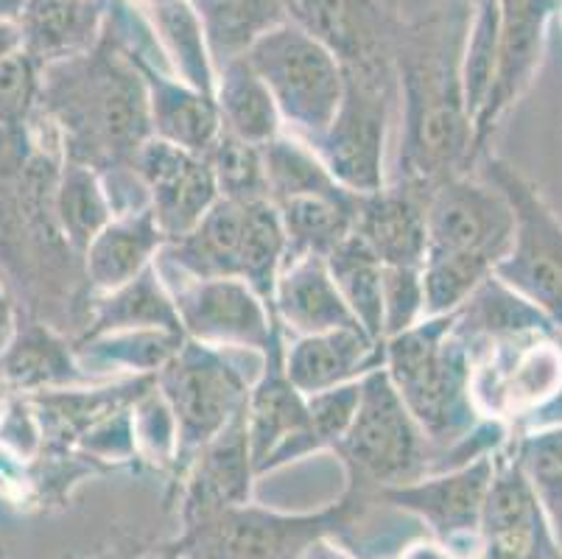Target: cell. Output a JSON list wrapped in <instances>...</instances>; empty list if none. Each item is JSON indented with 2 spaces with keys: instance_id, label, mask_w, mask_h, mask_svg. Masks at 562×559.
Wrapping results in <instances>:
<instances>
[{
  "instance_id": "obj_8",
  "label": "cell",
  "mask_w": 562,
  "mask_h": 559,
  "mask_svg": "<svg viewBox=\"0 0 562 559\" xmlns=\"http://www.w3.org/2000/svg\"><path fill=\"white\" fill-rule=\"evenodd\" d=\"M247 62L272 92L283 132L314 143L328 130L345 92V70L328 45L285 20L247 51Z\"/></svg>"
},
{
  "instance_id": "obj_28",
  "label": "cell",
  "mask_w": 562,
  "mask_h": 559,
  "mask_svg": "<svg viewBox=\"0 0 562 559\" xmlns=\"http://www.w3.org/2000/svg\"><path fill=\"white\" fill-rule=\"evenodd\" d=\"M216 68L247 56L263 34L289 20L285 0H188Z\"/></svg>"
},
{
  "instance_id": "obj_29",
  "label": "cell",
  "mask_w": 562,
  "mask_h": 559,
  "mask_svg": "<svg viewBox=\"0 0 562 559\" xmlns=\"http://www.w3.org/2000/svg\"><path fill=\"white\" fill-rule=\"evenodd\" d=\"M222 126L255 146H266L283 135V118L274 104L269 87L255 74L247 56L224 62L216 68V90H213Z\"/></svg>"
},
{
  "instance_id": "obj_3",
  "label": "cell",
  "mask_w": 562,
  "mask_h": 559,
  "mask_svg": "<svg viewBox=\"0 0 562 559\" xmlns=\"http://www.w3.org/2000/svg\"><path fill=\"white\" fill-rule=\"evenodd\" d=\"M383 369L434 450L451 456L479 428L473 358L457 316H426L383 338Z\"/></svg>"
},
{
  "instance_id": "obj_7",
  "label": "cell",
  "mask_w": 562,
  "mask_h": 559,
  "mask_svg": "<svg viewBox=\"0 0 562 559\" xmlns=\"http://www.w3.org/2000/svg\"><path fill=\"white\" fill-rule=\"evenodd\" d=\"M367 504L356 490H347L339 504L305 515L263 510L249 501L180 529L168 548L182 559H303L319 537H345Z\"/></svg>"
},
{
  "instance_id": "obj_40",
  "label": "cell",
  "mask_w": 562,
  "mask_h": 559,
  "mask_svg": "<svg viewBox=\"0 0 562 559\" xmlns=\"http://www.w3.org/2000/svg\"><path fill=\"white\" fill-rule=\"evenodd\" d=\"M132 437H135V454H140L143 459L155 461L157 468H177V423L157 383H151L149 392L135 398Z\"/></svg>"
},
{
  "instance_id": "obj_16",
  "label": "cell",
  "mask_w": 562,
  "mask_h": 559,
  "mask_svg": "<svg viewBox=\"0 0 562 559\" xmlns=\"http://www.w3.org/2000/svg\"><path fill=\"white\" fill-rule=\"evenodd\" d=\"M132 171L149 197L166 241L186 235L218 199L216 179L202 154L151 135L132 157Z\"/></svg>"
},
{
  "instance_id": "obj_38",
  "label": "cell",
  "mask_w": 562,
  "mask_h": 559,
  "mask_svg": "<svg viewBox=\"0 0 562 559\" xmlns=\"http://www.w3.org/2000/svg\"><path fill=\"white\" fill-rule=\"evenodd\" d=\"M501 43V0H473L462 40V92L470 121L479 115L495 74Z\"/></svg>"
},
{
  "instance_id": "obj_12",
  "label": "cell",
  "mask_w": 562,
  "mask_h": 559,
  "mask_svg": "<svg viewBox=\"0 0 562 559\" xmlns=\"http://www.w3.org/2000/svg\"><path fill=\"white\" fill-rule=\"evenodd\" d=\"M513 227L509 202L482 177L457 174L426 197V258H473L495 269Z\"/></svg>"
},
{
  "instance_id": "obj_11",
  "label": "cell",
  "mask_w": 562,
  "mask_h": 559,
  "mask_svg": "<svg viewBox=\"0 0 562 559\" xmlns=\"http://www.w3.org/2000/svg\"><path fill=\"white\" fill-rule=\"evenodd\" d=\"M495 461L498 450L408 484L378 490L370 501H383L420 517L434 543L453 559H482V512L493 484Z\"/></svg>"
},
{
  "instance_id": "obj_22",
  "label": "cell",
  "mask_w": 562,
  "mask_h": 559,
  "mask_svg": "<svg viewBox=\"0 0 562 559\" xmlns=\"http://www.w3.org/2000/svg\"><path fill=\"white\" fill-rule=\"evenodd\" d=\"M383 364V345L364 331L314 333L285 342V376L300 392L308 394L359 381Z\"/></svg>"
},
{
  "instance_id": "obj_47",
  "label": "cell",
  "mask_w": 562,
  "mask_h": 559,
  "mask_svg": "<svg viewBox=\"0 0 562 559\" xmlns=\"http://www.w3.org/2000/svg\"><path fill=\"white\" fill-rule=\"evenodd\" d=\"M23 9L25 0H0V20H20Z\"/></svg>"
},
{
  "instance_id": "obj_31",
  "label": "cell",
  "mask_w": 562,
  "mask_h": 559,
  "mask_svg": "<svg viewBox=\"0 0 562 559\" xmlns=\"http://www.w3.org/2000/svg\"><path fill=\"white\" fill-rule=\"evenodd\" d=\"M137 7L149 20L171 74L186 81V85L196 87L199 92L213 96V90H216V65H213L202 25L193 14L191 3L188 0H149V3H137Z\"/></svg>"
},
{
  "instance_id": "obj_23",
  "label": "cell",
  "mask_w": 562,
  "mask_h": 559,
  "mask_svg": "<svg viewBox=\"0 0 562 559\" xmlns=\"http://www.w3.org/2000/svg\"><path fill=\"white\" fill-rule=\"evenodd\" d=\"M352 233L383 266H423L426 260V199L403 185L359 193Z\"/></svg>"
},
{
  "instance_id": "obj_9",
  "label": "cell",
  "mask_w": 562,
  "mask_h": 559,
  "mask_svg": "<svg viewBox=\"0 0 562 559\" xmlns=\"http://www.w3.org/2000/svg\"><path fill=\"white\" fill-rule=\"evenodd\" d=\"M482 179L513 208V241L493 277L540 308L562 336V219L554 213L540 188L513 163L484 157Z\"/></svg>"
},
{
  "instance_id": "obj_19",
  "label": "cell",
  "mask_w": 562,
  "mask_h": 559,
  "mask_svg": "<svg viewBox=\"0 0 562 559\" xmlns=\"http://www.w3.org/2000/svg\"><path fill=\"white\" fill-rule=\"evenodd\" d=\"M289 20L303 25L341 65L390 54L403 14L390 0H285Z\"/></svg>"
},
{
  "instance_id": "obj_48",
  "label": "cell",
  "mask_w": 562,
  "mask_h": 559,
  "mask_svg": "<svg viewBox=\"0 0 562 559\" xmlns=\"http://www.w3.org/2000/svg\"><path fill=\"white\" fill-rule=\"evenodd\" d=\"M143 559H182V557H180V554H173L171 548H166V551L157 554V557H143Z\"/></svg>"
},
{
  "instance_id": "obj_32",
  "label": "cell",
  "mask_w": 562,
  "mask_h": 559,
  "mask_svg": "<svg viewBox=\"0 0 562 559\" xmlns=\"http://www.w3.org/2000/svg\"><path fill=\"white\" fill-rule=\"evenodd\" d=\"M54 215L65 241L74 246V253L85 258L90 241L115 215L104 182H101V174L95 168L63 157L54 188Z\"/></svg>"
},
{
  "instance_id": "obj_26",
  "label": "cell",
  "mask_w": 562,
  "mask_h": 559,
  "mask_svg": "<svg viewBox=\"0 0 562 559\" xmlns=\"http://www.w3.org/2000/svg\"><path fill=\"white\" fill-rule=\"evenodd\" d=\"M74 347L65 342L50 325L32 320L18 325L14 338L0 356V372L12 387L29 392H48V389L79 387L93 376L81 372Z\"/></svg>"
},
{
  "instance_id": "obj_39",
  "label": "cell",
  "mask_w": 562,
  "mask_h": 559,
  "mask_svg": "<svg viewBox=\"0 0 562 559\" xmlns=\"http://www.w3.org/2000/svg\"><path fill=\"white\" fill-rule=\"evenodd\" d=\"M211 166L216 179L218 197L233 199V202H258L269 199V185H266L263 152L255 143L233 135L222 126L211 148L202 154Z\"/></svg>"
},
{
  "instance_id": "obj_20",
  "label": "cell",
  "mask_w": 562,
  "mask_h": 559,
  "mask_svg": "<svg viewBox=\"0 0 562 559\" xmlns=\"http://www.w3.org/2000/svg\"><path fill=\"white\" fill-rule=\"evenodd\" d=\"M126 56L135 62L146 85L151 132L188 152H207L222 132V118H218L213 96L177 79L162 56L132 54V51H126Z\"/></svg>"
},
{
  "instance_id": "obj_14",
  "label": "cell",
  "mask_w": 562,
  "mask_h": 559,
  "mask_svg": "<svg viewBox=\"0 0 562 559\" xmlns=\"http://www.w3.org/2000/svg\"><path fill=\"white\" fill-rule=\"evenodd\" d=\"M177 305L182 333L193 342L224 350H252L263 356L278 327L272 305L260 300L238 277L191 280L160 275Z\"/></svg>"
},
{
  "instance_id": "obj_6",
  "label": "cell",
  "mask_w": 562,
  "mask_h": 559,
  "mask_svg": "<svg viewBox=\"0 0 562 559\" xmlns=\"http://www.w3.org/2000/svg\"><path fill=\"white\" fill-rule=\"evenodd\" d=\"M334 450L350 473V490L367 501L378 490L408 484L437 468V450L403 406L383 364L361 378L356 417Z\"/></svg>"
},
{
  "instance_id": "obj_50",
  "label": "cell",
  "mask_w": 562,
  "mask_h": 559,
  "mask_svg": "<svg viewBox=\"0 0 562 559\" xmlns=\"http://www.w3.org/2000/svg\"><path fill=\"white\" fill-rule=\"evenodd\" d=\"M560 18H562V3H560Z\"/></svg>"
},
{
  "instance_id": "obj_49",
  "label": "cell",
  "mask_w": 562,
  "mask_h": 559,
  "mask_svg": "<svg viewBox=\"0 0 562 559\" xmlns=\"http://www.w3.org/2000/svg\"><path fill=\"white\" fill-rule=\"evenodd\" d=\"M137 3H149V0H137Z\"/></svg>"
},
{
  "instance_id": "obj_2",
  "label": "cell",
  "mask_w": 562,
  "mask_h": 559,
  "mask_svg": "<svg viewBox=\"0 0 562 559\" xmlns=\"http://www.w3.org/2000/svg\"><path fill=\"white\" fill-rule=\"evenodd\" d=\"M37 110L54 126L65 160L99 174L130 168L155 135L140 70L104 25L90 51L43 65Z\"/></svg>"
},
{
  "instance_id": "obj_37",
  "label": "cell",
  "mask_w": 562,
  "mask_h": 559,
  "mask_svg": "<svg viewBox=\"0 0 562 559\" xmlns=\"http://www.w3.org/2000/svg\"><path fill=\"white\" fill-rule=\"evenodd\" d=\"M263 152V168H266V185H269V202H283L291 197H305V193H341V188L325 163L316 157L314 148L300 137L278 135L266 146ZM352 193V191H350Z\"/></svg>"
},
{
  "instance_id": "obj_13",
  "label": "cell",
  "mask_w": 562,
  "mask_h": 559,
  "mask_svg": "<svg viewBox=\"0 0 562 559\" xmlns=\"http://www.w3.org/2000/svg\"><path fill=\"white\" fill-rule=\"evenodd\" d=\"M244 420L258 476L272 473L319 450L311 434L305 394L285 376V331L280 322L263 350L258 378L249 387Z\"/></svg>"
},
{
  "instance_id": "obj_52",
  "label": "cell",
  "mask_w": 562,
  "mask_h": 559,
  "mask_svg": "<svg viewBox=\"0 0 562 559\" xmlns=\"http://www.w3.org/2000/svg\"><path fill=\"white\" fill-rule=\"evenodd\" d=\"M557 3H562V0H557Z\"/></svg>"
},
{
  "instance_id": "obj_42",
  "label": "cell",
  "mask_w": 562,
  "mask_h": 559,
  "mask_svg": "<svg viewBox=\"0 0 562 559\" xmlns=\"http://www.w3.org/2000/svg\"><path fill=\"white\" fill-rule=\"evenodd\" d=\"M43 65L29 51L0 62V126H20L32 121L40 101Z\"/></svg>"
},
{
  "instance_id": "obj_35",
  "label": "cell",
  "mask_w": 562,
  "mask_h": 559,
  "mask_svg": "<svg viewBox=\"0 0 562 559\" xmlns=\"http://www.w3.org/2000/svg\"><path fill=\"white\" fill-rule=\"evenodd\" d=\"M244 241L238 260V280L249 286L260 300L272 305L274 286L285 264V233L280 213L269 199L244 204Z\"/></svg>"
},
{
  "instance_id": "obj_21",
  "label": "cell",
  "mask_w": 562,
  "mask_h": 559,
  "mask_svg": "<svg viewBox=\"0 0 562 559\" xmlns=\"http://www.w3.org/2000/svg\"><path fill=\"white\" fill-rule=\"evenodd\" d=\"M272 311L280 327L285 333L291 331V336H314V333L341 331V327L364 331L336 289L322 255L285 260L278 286H274Z\"/></svg>"
},
{
  "instance_id": "obj_41",
  "label": "cell",
  "mask_w": 562,
  "mask_h": 559,
  "mask_svg": "<svg viewBox=\"0 0 562 559\" xmlns=\"http://www.w3.org/2000/svg\"><path fill=\"white\" fill-rule=\"evenodd\" d=\"M383 338L408 331L426 320L423 266H383Z\"/></svg>"
},
{
  "instance_id": "obj_43",
  "label": "cell",
  "mask_w": 562,
  "mask_h": 559,
  "mask_svg": "<svg viewBox=\"0 0 562 559\" xmlns=\"http://www.w3.org/2000/svg\"><path fill=\"white\" fill-rule=\"evenodd\" d=\"M361 400V378L359 381L341 383V387L325 389L305 398L308 403L311 417V434L319 450H334L336 443L345 437V431L350 428L356 409Z\"/></svg>"
},
{
  "instance_id": "obj_53",
  "label": "cell",
  "mask_w": 562,
  "mask_h": 559,
  "mask_svg": "<svg viewBox=\"0 0 562 559\" xmlns=\"http://www.w3.org/2000/svg\"><path fill=\"white\" fill-rule=\"evenodd\" d=\"M560 342H562V336H560Z\"/></svg>"
},
{
  "instance_id": "obj_34",
  "label": "cell",
  "mask_w": 562,
  "mask_h": 559,
  "mask_svg": "<svg viewBox=\"0 0 562 559\" xmlns=\"http://www.w3.org/2000/svg\"><path fill=\"white\" fill-rule=\"evenodd\" d=\"M336 289L361 322L367 336L383 345V264L356 233L325 255Z\"/></svg>"
},
{
  "instance_id": "obj_17",
  "label": "cell",
  "mask_w": 562,
  "mask_h": 559,
  "mask_svg": "<svg viewBox=\"0 0 562 559\" xmlns=\"http://www.w3.org/2000/svg\"><path fill=\"white\" fill-rule=\"evenodd\" d=\"M482 559H562L524 470L504 445L482 512Z\"/></svg>"
},
{
  "instance_id": "obj_27",
  "label": "cell",
  "mask_w": 562,
  "mask_h": 559,
  "mask_svg": "<svg viewBox=\"0 0 562 559\" xmlns=\"http://www.w3.org/2000/svg\"><path fill=\"white\" fill-rule=\"evenodd\" d=\"M117 331H180L177 305L168 291L166 280L157 266L137 275L135 280L112 289L106 294H95L90 300V316L79 338L104 336Z\"/></svg>"
},
{
  "instance_id": "obj_33",
  "label": "cell",
  "mask_w": 562,
  "mask_h": 559,
  "mask_svg": "<svg viewBox=\"0 0 562 559\" xmlns=\"http://www.w3.org/2000/svg\"><path fill=\"white\" fill-rule=\"evenodd\" d=\"M180 331H117L79 338L76 358L85 369H126L135 376H157L186 345Z\"/></svg>"
},
{
  "instance_id": "obj_30",
  "label": "cell",
  "mask_w": 562,
  "mask_h": 559,
  "mask_svg": "<svg viewBox=\"0 0 562 559\" xmlns=\"http://www.w3.org/2000/svg\"><path fill=\"white\" fill-rule=\"evenodd\" d=\"M359 193H305L278 202L280 224L285 233V260L303 255H325L352 233Z\"/></svg>"
},
{
  "instance_id": "obj_18",
  "label": "cell",
  "mask_w": 562,
  "mask_h": 559,
  "mask_svg": "<svg viewBox=\"0 0 562 559\" xmlns=\"http://www.w3.org/2000/svg\"><path fill=\"white\" fill-rule=\"evenodd\" d=\"M255 473L244 412L204 445L182 470L180 523L182 529L252 501Z\"/></svg>"
},
{
  "instance_id": "obj_36",
  "label": "cell",
  "mask_w": 562,
  "mask_h": 559,
  "mask_svg": "<svg viewBox=\"0 0 562 559\" xmlns=\"http://www.w3.org/2000/svg\"><path fill=\"white\" fill-rule=\"evenodd\" d=\"M509 443V450L543 510L551 537L562 551V423L531 431Z\"/></svg>"
},
{
  "instance_id": "obj_4",
  "label": "cell",
  "mask_w": 562,
  "mask_h": 559,
  "mask_svg": "<svg viewBox=\"0 0 562 559\" xmlns=\"http://www.w3.org/2000/svg\"><path fill=\"white\" fill-rule=\"evenodd\" d=\"M468 347L479 417L504 425L509 439L560 425L551 417L562 414L560 333H518Z\"/></svg>"
},
{
  "instance_id": "obj_5",
  "label": "cell",
  "mask_w": 562,
  "mask_h": 559,
  "mask_svg": "<svg viewBox=\"0 0 562 559\" xmlns=\"http://www.w3.org/2000/svg\"><path fill=\"white\" fill-rule=\"evenodd\" d=\"M341 70L345 92L339 110L328 130L308 146L341 188L352 193H375L386 188V137L395 110L401 107L395 48L390 54L341 65Z\"/></svg>"
},
{
  "instance_id": "obj_44",
  "label": "cell",
  "mask_w": 562,
  "mask_h": 559,
  "mask_svg": "<svg viewBox=\"0 0 562 559\" xmlns=\"http://www.w3.org/2000/svg\"><path fill=\"white\" fill-rule=\"evenodd\" d=\"M25 51V34L20 20H0V62Z\"/></svg>"
},
{
  "instance_id": "obj_1",
  "label": "cell",
  "mask_w": 562,
  "mask_h": 559,
  "mask_svg": "<svg viewBox=\"0 0 562 559\" xmlns=\"http://www.w3.org/2000/svg\"><path fill=\"white\" fill-rule=\"evenodd\" d=\"M470 9L448 7L395 31L401 90L403 188L426 199L439 182L468 174L473 121L462 92V40Z\"/></svg>"
},
{
  "instance_id": "obj_46",
  "label": "cell",
  "mask_w": 562,
  "mask_h": 559,
  "mask_svg": "<svg viewBox=\"0 0 562 559\" xmlns=\"http://www.w3.org/2000/svg\"><path fill=\"white\" fill-rule=\"evenodd\" d=\"M14 331H18V316H14V305L9 300L7 289L0 283V356L9 347V342L14 338Z\"/></svg>"
},
{
  "instance_id": "obj_24",
  "label": "cell",
  "mask_w": 562,
  "mask_h": 559,
  "mask_svg": "<svg viewBox=\"0 0 562 559\" xmlns=\"http://www.w3.org/2000/svg\"><path fill=\"white\" fill-rule=\"evenodd\" d=\"M166 235L149 208L112 215V222L90 241L85 277L90 294H106L155 266Z\"/></svg>"
},
{
  "instance_id": "obj_45",
  "label": "cell",
  "mask_w": 562,
  "mask_h": 559,
  "mask_svg": "<svg viewBox=\"0 0 562 559\" xmlns=\"http://www.w3.org/2000/svg\"><path fill=\"white\" fill-rule=\"evenodd\" d=\"M303 559H359L350 548H345L339 543V537H319V540L311 543L305 548Z\"/></svg>"
},
{
  "instance_id": "obj_51",
  "label": "cell",
  "mask_w": 562,
  "mask_h": 559,
  "mask_svg": "<svg viewBox=\"0 0 562 559\" xmlns=\"http://www.w3.org/2000/svg\"><path fill=\"white\" fill-rule=\"evenodd\" d=\"M0 559H3V551H0Z\"/></svg>"
},
{
  "instance_id": "obj_10",
  "label": "cell",
  "mask_w": 562,
  "mask_h": 559,
  "mask_svg": "<svg viewBox=\"0 0 562 559\" xmlns=\"http://www.w3.org/2000/svg\"><path fill=\"white\" fill-rule=\"evenodd\" d=\"M233 350L202 345L186 338L177 356L155 376L157 389L166 398L177 423V468L218 437L247 406L249 381L244 369L229 358Z\"/></svg>"
},
{
  "instance_id": "obj_15",
  "label": "cell",
  "mask_w": 562,
  "mask_h": 559,
  "mask_svg": "<svg viewBox=\"0 0 562 559\" xmlns=\"http://www.w3.org/2000/svg\"><path fill=\"white\" fill-rule=\"evenodd\" d=\"M557 9V0H501L498 62L482 110L473 118V166L487 154V143L493 141L501 121L524 99V92L538 76L549 40V23Z\"/></svg>"
},
{
  "instance_id": "obj_25",
  "label": "cell",
  "mask_w": 562,
  "mask_h": 559,
  "mask_svg": "<svg viewBox=\"0 0 562 559\" xmlns=\"http://www.w3.org/2000/svg\"><path fill=\"white\" fill-rule=\"evenodd\" d=\"M104 9L106 0H25V51L40 65L90 51L101 37Z\"/></svg>"
}]
</instances>
